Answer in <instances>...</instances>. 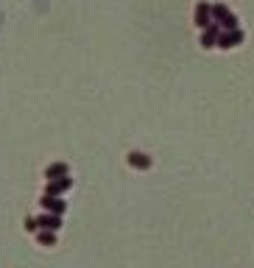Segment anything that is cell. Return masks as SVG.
Segmentation results:
<instances>
[{
  "label": "cell",
  "instance_id": "6da1fadb",
  "mask_svg": "<svg viewBox=\"0 0 254 268\" xmlns=\"http://www.w3.org/2000/svg\"><path fill=\"white\" fill-rule=\"evenodd\" d=\"M243 39H246V36H243V31H240V28H235V31H221V36H218V45H215V48L229 50V48H237Z\"/></svg>",
  "mask_w": 254,
  "mask_h": 268
},
{
  "label": "cell",
  "instance_id": "7a4b0ae2",
  "mask_svg": "<svg viewBox=\"0 0 254 268\" xmlns=\"http://www.w3.org/2000/svg\"><path fill=\"white\" fill-rule=\"evenodd\" d=\"M70 187H73V179L62 176V179H51L48 187H45V193H48V196H62V193H67Z\"/></svg>",
  "mask_w": 254,
  "mask_h": 268
},
{
  "label": "cell",
  "instance_id": "3957f363",
  "mask_svg": "<svg viewBox=\"0 0 254 268\" xmlns=\"http://www.w3.org/2000/svg\"><path fill=\"white\" fill-rule=\"evenodd\" d=\"M36 223H39V229H48V232H59V229H62V215L45 212V215H39V218H36Z\"/></svg>",
  "mask_w": 254,
  "mask_h": 268
},
{
  "label": "cell",
  "instance_id": "277c9868",
  "mask_svg": "<svg viewBox=\"0 0 254 268\" xmlns=\"http://www.w3.org/2000/svg\"><path fill=\"white\" fill-rule=\"evenodd\" d=\"M218 36H221V25H218V22H210V25L204 28V34H201V45H204V48H215V45H218Z\"/></svg>",
  "mask_w": 254,
  "mask_h": 268
},
{
  "label": "cell",
  "instance_id": "5b68a950",
  "mask_svg": "<svg viewBox=\"0 0 254 268\" xmlns=\"http://www.w3.org/2000/svg\"><path fill=\"white\" fill-rule=\"evenodd\" d=\"M42 207H45V212H53V215H62L67 210V204L59 201V196H48V193L42 196Z\"/></svg>",
  "mask_w": 254,
  "mask_h": 268
},
{
  "label": "cell",
  "instance_id": "8992f818",
  "mask_svg": "<svg viewBox=\"0 0 254 268\" xmlns=\"http://www.w3.org/2000/svg\"><path fill=\"white\" fill-rule=\"evenodd\" d=\"M210 22H212L210 3H199V6H196V25H199V28H207Z\"/></svg>",
  "mask_w": 254,
  "mask_h": 268
},
{
  "label": "cell",
  "instance_id": "52a82bcc",
  "mask_svg": "<svg viewBox=\"0 0 254 268\" xmlns=\"http://www.w3.org/2000/svg\"><path fill=\"white\" fill-rule=\"evenodd\" d=\"M129 165L137 168V170H145V168H151V156L143 154V151H132L129 154Z\"/></svg>",
  "mask_w": 254,
  "mask_h": 268
},
{
  "label": "cell",
  "instance_id": "ba28073f",
  "mask_svg": "<svg viewBox=\"0 0 254 268\" xmlns=\"http://www.w3.org/2000/svg\"><path fill=\"white\" fill-rule=\"evenodd\" d=\"M45 176H48V179H62V176H70V168H67L65 162H53V165H48Z\"/></svg>",
  "mask_w": 254,
  "mask_h": 268
},
{
  "label": "cell",
  "instance_id": "9c48e42d",
  "mask_svg": "<svg viewBox=\"0 0 254 268\" xmlns=\"http://www.w3.org/2000/svg\"><path fill=\"white\" fill-rule=\"evenodd\" d=\"M212 9V22H223V17L229 14V9L223 6V3H215V6H210Z\"/></svg>",
  "mask_w": 254,
  "mask_h": 268
},
{
  "label": "cell",
  "instance_id": "30bf717a",
  "mask_svg": "<svg viewBox=\"0 0 254 268\" xmlns=\"http://www.w3.org/2000/svg\"><path fill=\"white\" fill-rule=\"evenodd\" d=\"M218 25H221L223 31H235V28H237V17H235L232 11H229V14L223 17V22H218Z\"/></svg>",
  "mask_w": 254,
  "mask_h": 268
},
{
  "label": "cell",
  "instance_id": "8fae6325",
  "mask_svg": "<svg viewBox=\"0 0 254 268\" xmlns=\"http://www.w3.org/2000/svg\"><path fill=\"white\" fill-rule=\"evenodd\" d=\"M39 243H42V246H53V243H56V232H48V229H42V232H39Z\"/></svg>",
  "mask_w": 254,
  "mask_h": 268
},
{
  "label": "cell",
  "instance_id": "7c38bea8",
  "mask_svg": "<svg viewBox=\"0 0 254 268\" xmlns=\"http://www.w3.org/2000/svg\"><path fill=\"white\" fill-rule=\"evenodd\" d=\"M25 229H28V232H36V229H39L36 218H25Z\"/></svg>",
  "mask_w": 254,
  "mask_h": 268
}]
</instances>
